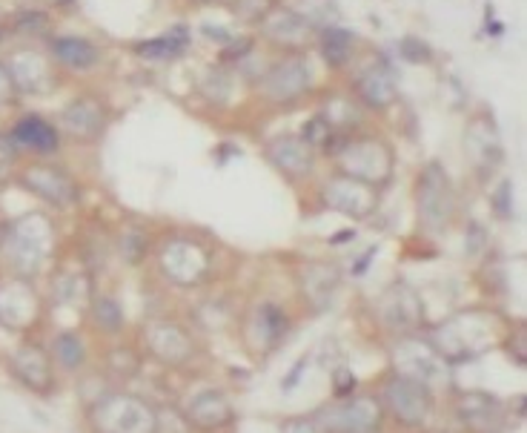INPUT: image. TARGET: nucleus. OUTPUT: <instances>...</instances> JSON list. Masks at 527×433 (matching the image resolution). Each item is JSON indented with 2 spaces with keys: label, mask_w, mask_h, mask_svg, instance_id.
I'll use <instances>...</instances> for the list:
<instances>
[{
  "label": "nucleus",
  "mask_w": 527,
  "mask_h": 433,
  "mask_svg": "<svg viewBox=\"0 0 527 433\" xmlns=\"http://www.w3.org/2000/svg\"><path fill=\"white\" fill-rule=\"evenodd\" d=\"M341 167L344 175L359 178L370 187H381L390 181L393 175V152L384 141L376 138H359V141H347V147L341 150Z\"/></svg>",
  "instance_id": "f257e3e1"
},
{
  "label": "nucleus",
  "mask_w": 527,
  "mask_h": 433,
  "mask_svg": "<svg viewBox=\"0 0 527 433\" xmlns=\"http://www.w3.org/2000/svg\"><path fill=\"white\" fill-rule=\"evenodd\" d=\"M49 224L43 221V216H26L21 221H15L9 227V236H6V256L12 261L15 270L21 273H35L38 264L46 256V247H49Z\"/></svg>",
  "instance_id": "f03ea898"
},
{
  "label": "nucleus",
  "mask_w": 527,
  "mask_h": 433,
  "mask_svg": "<svg viewBox=\"0 0 527 433\" xmlns=\"http://www.w3.org/2000/svg\"><path fill=\"white\" fill-rule=\"evenodd\" d=\"M453 210H456L453 184L442 167L433 161L424 167L419 178V216L430 230H444L453 218Z\"/></svg>",
  "instance_id": "7ed1b4c3"
},
{
  "label": "nucleus",
  "mask_w": 527,
  "mask_h": 433,
  "mask_svg": "<svg viewBox=\"0 0 527 433\" xmlns=\"http://www.w3.org/2000/svg\"><path fill=\"white\" fill-rule=\"evenodd\" d=\"M310 84H313V69L301 55H293L267 69V75L261 78V92L273 104H290L301 98Z\"/></svg>",
  "instance_id": "20e7f679"
},
{
  "label": "nucleus",
  "mask_w": 527,
  "mask_h": 433,
  "mask_svg": "<svg viewBox=\"0 0 527 433\" xmlns=\"http://www.w3.org/2000/svg\"><path fill=\"white\" fill-rule=\"evenodd\" d=\"M3 66H6L12 84L18 89V95H43V92L55 87L52 64H49V58H43L41 52L18 49L3 61Z\"/></svg>",
  "instance_id": "39448f33"
},
{
  "label": "nucleus",
  "mask_w": 527,
  "mask_h": 433,
  "mask_svg": "<svg viewBox=\"0 0 527 433\" xmlns=\"http://www.w3.org/2000/svg\"><path fill=\"white\" fill-rule=\"evenodd\" d=\"M21 187L29 190L32 195H38L43 201L55 204V207H72L81 193H78V184L58 167H49V164H32L21 173Z\"/></svg>",
  "instance_id": "423d86ee"
},
{
  "label": "nucleus",
  "mask_w": 527,
  "mask_h": 433,
  "mask_svg": "<svg viewBox=\"0 0 527 433\" xmlns=\"http://www.w3.org/2000/svg\"><path fill=\"white\" fill-rule=\"evenodd\" d=\"M106 127V109L98 98L92 95H81L75 98L72 104H66V109L61 112V130L75 138V141H98L104 135Z\"/></svg>",
  "instance_id": "0eeeda50"
},
{
  "label": "nucleus",
  "mask_w": 527,
  "mask_h": 433,
  "mask_svg": "<svg viewBox=\"0 0 527 433\" xmlns=\"http://www.w3.org/2000/svg\"><path fill=\"white\" fill-rule=\"evenodd\" d=\"M261 32L264 38L275 44L278 49H287V52H298L313 41V32L316 26L307 23L298 12L293 9H273L264 21H261Z\"/></svg>",
  "instance_id": "6e6552de"
},
{
  "label": "nucleus",
  "mask_w": 527,
  "mask_h": 433,
  "mask_svg": "<svg viewBox=\"0 0 527 433\" xmlns=\"http://www.w3.org/2000/svg\"><path fill=\"white\" fill-rule=\"evenodd\" d=\"M267 158L287 178H307L316 167V150L301 135H278L267 147Z\"/></svg>",
  "instance_id": "1a4fd4ad"
},
{
  "label": "nucleus",
  "mask_w": 527,
  "mask_h": 433,
  "mask_svg": "<svg viewBox=\"0 0 527 433\" xmlns=\"http://www.w3.org/2000/svg\"><path fill=\"white\" fill-rule=\"evenodd\" d=\"M376 187L364 184L359 178H350V175H338L327 184V204H333L336 210L347 213L353 218L370 216L376 210Z\"/></svg>",
  "instance_id": "9d476101"
},
{
  "label": "nucleus",
  "mask_w": 527,
  "mask_h": 433,
  "mask_svg": "<svg viewBox=\"0 0 527 433\" xmlns=\"http://www.w3.org/2000/svg\"><path fill=\"white\" fill-rule=\"evenodd\" d=\"M12 144L35 155H55L61 150V130L41 115H23L12 127Z\"/></svg>",
  "instance_id": "9b49d317"
},
{
  "label": "nucleus",
  "mask_w": 527,
  "mask_h": 433,
  "mask_svg": "<svg viewBox=\"0 0 527 433\" xmlns=\"http://www.w3.org/2000/svg\"><path fill=\"white\" fill-rule=\"evenodd\" d=\"M356 92H359V98L367 104V107L373 109L390 107V104L396 101V84H393L390 69L384 64L364 69L359 75V81H356Z\"/></svg>",
  "instance_id": "f8f14e48"
},
{
  "label": "nucleus",
  "mask_w": 527,
  "mask_h": 433,
  "mask_svg": "<svg viewBox=\"0 0 527 433\" xmlns=\"http://www.w3.org/2000/svg\"><path fill=\"white\" fill-rule=\"evenodd\" d=\"M52 58L55 64L75 69V72H86L101 61V49L86 41V38H55L52 41Z\"/></svg>",
  "instance_id": "ddd939ff"
},
{
  "label": "nucleus",
  "mask_w": 527,
  "mask_h": 433,
  "mask_svg": "<svg viewBox=\"0 0 527 433\" xmlns=\"http://www.w3.org/2000/svg\"><path fill=\"white\" fill-rule=\"evenodd\" d=\"M353 35L347 29H338V26H324L321 35H318V49H321V58L327 61V66L341 69V66L350 64L353 58Z\"/></svg>",
  "instance_id": "4468645a"
},
{
  "label": "nucleus",
  "mask_w": 527,
  "mask_h": 433,
  "mask_svg": "<svg viewBox=\"0 0 527 433\" xmlns=\"http://www.w3.org/2000/svg\"><path fill=\"white\" fill-rule=\"evenodd\" d=\"M187 44H190L187 29H172L167 35H161V38L138 44V55L144 61H172V58H178L187 49Z\"/></svg>",
  "instance_id": "2eb2a0df"
},
{
  "label": "nucleus",
  "mask_w": 527,
  "mask_h": 433,
  "mask_svg": "<svg viewBox=\"0 0 527 433\" xmlns=\"http://www.w3.org/2000/svg\"><path fill=\"white\" fill-rule=\"evenodd\" d=\"M467 150L473 155V161L482 164V167H493L502 158L499 141H496V135H493V130L487 124H473L470 127V132H467Z\"/></svg>",
  "instance_id": "dca6fc26"
},
{
  "label": "nucleus",
  "mask_w": 527,
  "mask_h": 433,
  "mask_svg": "<svg viewBox=\"0 0 527 433\" xmlns=\"http://www.w3.org/2000/svg\"><path fill=\"white\" fill-rule=\"evenodd\" d=\"M15 370H18V376H21L23 382L32 385V388H43V385H46V376H49L46 359H43V353L38 347H23V350H18V356H15Z\"/></svg>",
  "instance_id": "f3484780"
},
{
  "label": "nucleus",
  "mask_w": 527,
  "mask_h": 433,
  "mask_svg": "<svg viewBox=\"0 0 527 433\" xmlns=\"http://www.w3.org/2000/svg\"><path fill=\"white\" fill-rule=\"evenodd\" d=\"M55 356L64 368H78L84 362V342L75 333H61L55 339Z\"/></svg>",
  "instance_id": "a211bd4d"
},
{
  "label": "nucleus",
  "mask_w": 527,
  "mask_h": 433,
  "mask_svg": "<svg viewBox=\"0 0 527 433\" xmlns=\"http://www.w3.org/2000/svg\"><path fill=\"white\" fill-rule=\"evenodd\" d=\"M235 18L244 23H261L275 9V0H235Z\"/></svg>",
  "instance_id": "6ab92c4d"
},
{
  "label": "nucleus",
  "mask_w": 527,
  "mask_h": 433,
  "mask_svg": "<svg viewBox=\"0 0 527 433\" xmlns=\"http://www.w3.org/2000/svg\"><path fill=\"white\" fill-rule=\"evenodd\" d=\"M298 15L318 29V26H327V21L336 18V3L333 0H304Z\"/></svg>",
  "instance_id": "aec40b11"
},
{
  "label": "nucleus",
  "mask_w": 527,
  "mask_h": 433,
  "mask_svg": "<svg viewBox=\"0 0 527 433\" xmlns=\"http://www.w3.org/2000/svg\"><path fill=\"white\" fill-rule=\"evenodd\" d=\"M399 52L404 61H410V64H427L430 61V46L422 44L419 38H413V35H407V38H401Z\"/></svg>",
  "instance_id": "412c9836"
},
{
  "label": "nucleus",
  "mask_w": 527,
  "mask_h": 433,
  "mask_svg": "<svg viewBox=\"0 0 527 433\" xmlns=\"http://www.w3.org/2000/svg\"><path fill=\"white\" fill-rule=\"evenodd\" d=\"M258 325L267 330L270 339H278V336L287 330V319L281 316L278 307H270V304H267V307H261V313H258Z\"/></svg>",
  "instance_id": "4be33fe9"
},
{
  "label": "nucleus",
  "mask_w": 527,
  "mask_h": 433,
  "mask_svg": "<svg viewBox=\"0 0 527 433\" xmlns=\"http://www.w3.org/2000/svg\"><path fill=\"white\" fill-rule=\"evenodd\" d=\"M95 319H98V325L106 327V330H118L121 327V307L112 302V299H101V302L95 304Z\"/></svg>",
  "instance_id": "5701e85b"
},
{
  "label": "nucleus",
  "mask_w": 527,
  "mask_h": 433,
  "mask_svg": "<svg viewBox=\"0 0 527 433\" xmlns=\"http://www.w3.org/2000/svg\"><path fill=\"white\" fill-rule=\"evenodd\" d=\"M46 29V15L38 9H26L18 15V32L21 35H41Z\"/></svg>",
  "instance_id": "b1692460"
},
{
  "label": "nucleus",
  "mask_w": 527,
  "mask_h": 433,
  "mask_svg": "<svg viewBox=\"0 0 527 433\" xmlns=\"http://www.w3.org/2000/svg\"><path fill=\"white\" fill-rule=\"evenodd\" d=\"M18 158V147L12 144V138H0V184L6 181V175L12 173Z\"/></svg>",
  "instance_id": "393cba45"
},
{
  "label": "nucleus",
  "mask_w": 527,
  "mask_h": 433,
  "mask_svg": "<svg viewBox=\"0 0 527 433\" xmlns=\"http://www.w3.org/2000/svg\"><path fill=\"white\" fill-rule=\"evenodd\" d=\"M15 95H18V89H15V84H12V78H9L6 66L0 64V107H3V104H12V101H15Z\"/></svg>",
  "instance_id": "a878e982"
},
{
  "label": "nucleus",
  "mask_w": 527,
  "mask_h": 433,
  "mask_svg": "<svg viewBox=\"0 0 527 433\" xmlns=\"http://www.w3.org/2000/svg\"><path fill=\"white\" fill-rule=\"evenodd\" d=\"M336 376H338V382H336L338 393H347L350 388H356V379L350 376V370H338Z\"/></svg>",
  "instance_id": "bb28decb"
},
{
  "label": "nucleus",
  "mask_w": 527,
  "mask_h": 433,
  "mask_svg": "<svg viewBox=\"0 0 527 433\" xmlns=\"http://www.w3.org/2000/svg\"><path fill=\"white\" fill-rule=\"evenodd\" d=\"M204 32H207V38H210V41H218V44H232V35H227L224 29H215V26H204Z\"/></svg>",
  "instance_id": "cd10ccee"
},
{
  "label": "nucleus",
  "mask_w": 527,
  "mask_h": 433,
  "mask_svg": "<svg viewBox=\"0 0 527 433\" xmlns=\"http://www.w3.org/2000/svg\"><path fill=\"white\" fill-rule=\"evenodd\" d=\"M307 368V359H301V362H298L296 368H293V373H290V376H287V382H284V390H293L298 385V379H301V370Z\"/></svg>",
  "instance_id": "c85d7f7f"
},
{
  "label": "nucleus",
  "mask_w": 527,
  "mask_h": 433,
  "mask_svg": "<svg viewBox=\"0 0 527 433\" xmlns=\"http://www.w3.org/2000/svg\"><path fill=\"white\" fill-rule=\"evenodd\" d=\"M347 239H356V230H344V233L333 236V244H344Z\"/></svg>",
  "instance_id": "c756f323"
},
{
  "label": "nucleus",
  "mask_w": 527,
  "mask_h": 433,
  "mask_svg": "<svg viewBox=\"0 0 527 433\" xmlns=\"http://www.w3.org/2000/svg\"><path fill=\"white\" fill-rule=\"evenodd\" d=\"M192 3H210V0H192Z\"/></svg>",
  "instance_id": "7c9ffc66"
}]
</instances>
